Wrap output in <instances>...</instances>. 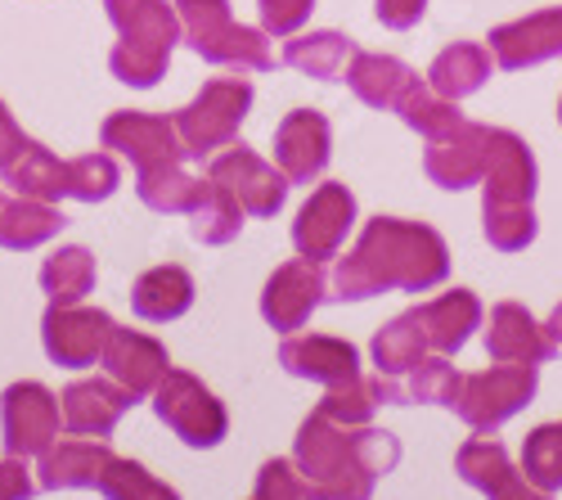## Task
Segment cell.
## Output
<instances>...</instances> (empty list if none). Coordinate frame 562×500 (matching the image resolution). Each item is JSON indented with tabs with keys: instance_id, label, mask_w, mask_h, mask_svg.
<instances>
[{
	"instance_id": "obj_1",
	"label": "cell",
	"mask_w": 562,
	"mask_h": 500,
	"mask_svg": "<svg viewBox=\"0 0 562 500\" xmlns=\"http://www.w3.org/2000/svg\"><path fill=\"white\" fill-rule=\"evenodd\" d=\"M446 276H450V253L432 225L373 216L360 231V244L334 266V298L360 302L383 289L428 293Z\"/></svg>"
},
{
	"instance_id": "obj_2",
	"label": "cell",
	"mask_w": 562,
	"mask_h": 500,
	"mask_svg": "<svg viewBox=\"0 0 562 500\" xmlns=\"http://www.w3.org/2000/svg\"><path fill=\"white\" fill-rule=\"evenodd\" d=\"M401 446L383 429H351L329 415H311L297 433V469L311 487V500H369L373 482L392 474Z\"/></svg>"
},
{
	"instance_id": "obj_3",
	"label": "cell",
	"mask_w": 562,
	"mask_h": 500,
	"mask_svg": "<svg viewBox=\"0 0 562 500\" xmlns=\"http://www.w3.org/2000/svg\"><path fill=\"white\" fill-rule=\"evenodd\" d=\"M486 240L499 253H518L536 240V158L513 131H491L486 141Z\"/></svg>"
},
{
	"instance_id": "obj_4",
	"label": "cell",
	"mask_w": 562,
	"mask_h": 500,
	"mask_svg": "<svg viewBox=\"0 0 562 500\" xmlns=\"http://www.w3.org/2000/svg\"><path fill=\"white\" fill-rule=\"evenodd\" d=\"M104 10L122 36L109 55L113 77L126 86H139V90L158 86V77L171 64L176 41L184 36L180 14L167 5V0H109Z\"/></svg>"
},
{
	"instance_id": "obj_5",
	"label": "cell",
	"mask_w": 562,
	"mask_h": 500,
	"mask_svg": "<svg viewBox=\"0 0 562 500\" xmlns=\"http://www.w3.org/2000/svg\"><path fill=\"white\" fill-rule=\"evenodd\" d=\"M176 14H180V32L190 41V51L203 55L207 64L239 68V73L274 68L266 32L234 23L229 0H176Z\"/></svg>"
},
{
	"instance_id": "obj_6",
	"label": "cell",
	"mask_w": 562,
	"mask_h": 500,
	"mask_svg": "<svg viewBox=\"0 0 562 500\" xmlns=\"http://www.w3.org/2000/svg\"><path fill=\"white\" fill-rule=\"evenodd\" d=\"M248 109H252V81L248 77H212L199 96L171 118L180 131L184 154L207 158L212 149L234 145Z\"/></svg>"
},
{
	"instance_id": "obj_7",
	"label": "cell",
	"mask_w": 562,
	"mask_h": 500,
	"mask_svg": "<svg viewBox=\"0 0 562 500\" xmlns=\"http://www.w3.org/2000/svg\"><path fill=\"white\" fill-rule=\"evenodd\" d=\"M536 397V366H491L482 375H459L450 411L477 433H495Z\"/></svg>"
},
{
	"instance_id": "obj_8",
	"label": "cell",
	"mask_w": 562,
	"mask_h": 500,
	"mask_svg": "<svg viewBox=\"0 0 562 500\" xmlns=\"http://www.w3.org/2000/svg\"><path fill=\"white\" fill-rule=\"evenodd\" d=\"M154 411L184 446H216L225 437V429H229L225 405L184 370H167L162 375V384L154 388Z\"/></svg>"
},
{
	"instance_id": "obj_9",
	"label": "cell",
	"mask_w": 562,
	"mask_h": 500,
	"mask_svg": "<svg viewBox=\"0 0 562 500\" xmlns=\"http://www.w3.org/2000/svg\"><path fill=\"white\" fill-rule=\"evenodd\" d=\"M59 397L36 384V379H23V384H10L5 397H0V429H5V451L19 460H41L45 451L59 442Z\"/></svg>"
},
{
	"instance_id": "obj_10",
	"label": "cell",
	"mask_w": 562,
	"mask_h": 500,
	"mask_svg": "<svg viewBox=\"0 0 562 500\" xmlns=\"http://www.w3.org/2000/svg\"><path fill=\"white\" fill-rule=\"evenodd\" d=\"M109 334H113V315L100 311V307H59L50 302L41 315V343H45V356L55 360L64 370H86L95 366L109 347Z\"/></svg>"
},
{
	"instance_id": "obj_11",
	"label": "cell",
	"mask_w": 562,
	"mask_h": 500,
	"mask_svg": "<svg viewBox=\"0 0 562 500\" xmlns=\"http://www.w3.org/2000/svg\"><path fill=\"white\" fill-rule=\"evenodd\" d=\"M207 176L239 199L248 216H274L289 199V176L244 145H225V154H212Z\"/></svg>"
},
{
	"instance_id": "obj_12",
	"label": "cell",
	"mask_w": 562,
	"mask_h": 500,
	"mask_svg": "<svg viewBox=\"0 0 562 500\" xmlns=\"http://www.w3.org/2000/svg\"><path fill=\"white\" fill-rule=\"evenodd\" d=\"M100 141L104 149H117L135 163V171H154V167H167V163H184L180 145V131L171 118H158V113H109L104 126H100Z\"/></svg>"
},
{
	"instance_id": "obj_13",
	"label": "cell",
	"mask_w": 562,
	"mask_h": 500,
	"mask_svg": "<svg viewBox=\"0 0 562 500\" xmlns=\"http://www.w3.org/2000/svg\"><path fill=\"white\" fill-rule=\"evenodd\" d=\"M351 221H356V195L347 186H338V180H329V186H319L302 203V212L293 221V244L311 262L338 257V248L347 244Z\"/></svg>"
},
{
	"instance_id": "obj_14",
	"label": "cell",
	"mask_w": 562,
	"mask_h": 500,
	"mask_svg": "<svg viewBox=\"0 0 562 500\" xmlns=\"http://www.w3.org/2000/svg\"><path fill=\"white\" fill-rule=\"evenodd\" d=\"M324 293H329V280H324L319 262H311V257L284 262L261 293V315L279 334H293L311 321V311L324 302Z\"/></svg>"
},
{
	"instance_id": "obj_15",
	"label": "cell",
	"mask_w": 562,
	"mask_h": 500,
	"mask_svg": "<svg viewBox=\"0 0 562 500\" xmlns=\"http://www.w3.org/2000/svg\"><path fill=\"white\" fill-rule=\"evenodd\" d=\"M329 145H334L329 118L315 109H293L274 131V167L289 176V186H311L329 167Z\"/></svg>"
},
{
	"instance_id": "obj_16",
	"label": "cell",
	"mask_w": 562,
	"mask_h": 500,
	"mask_svg": "<svg viewBox=\"0 0 562 500\" xmlns=\"http://www.w3.org/2000/svg\"><path fill=\"white\" fill-rule=\"evenodd\" d=\"M486 141H491V126L459 122L446 135H437V141H428L424 171L441 190H468L473 180L486 176Z\"/></svg>"
},
{
	"instance_id": "obj_17",
	"label": "cell",
	"mask_w": 562,
	"mask_h": 500,
	"mask_svg": "<svg viewBox=\"0 0 562 500\" xmlns=\"http://www.w3.org/2000/svg\"><path fill=\"white\" fill-rule=\"evenodd\" d=\"M279 366L297 379H315L324 388H342L360 379V356L351 343L329 334H289L279 343Z\"/></svg>"
},
{
	"instance_id": "obj_18",
	"label": "cell",
	"mask_w": 562,
	"mask_h": 500,
	"mask_svg": "<svg viewBox=\"0 0 562 500\" xmlns=\"http://www.w3.org/2000/svg\"><path fill=\"white\" fill-rule=\"evenodd\" d=\"M131 405H135V397L117 379H77L59 397V411H64L68 433L100 437V442L117 429V420L131 411Z\"/></svg>"
},
{
	"instance_id": "obj_19",
	"label": "cell",
	"mask_w": 562,
	"mask_h": 500,
	"mask_svg": "<svg viewBox=\"0 0 562 500\" xmlns=\"http://www.w3.org/2000/svg\"><path fill=\"white\" fill-rule=\"evenodd\" d=\"M486 51L495 55V64L504 73H518V68H536L544 59H558L562 55V10H540V14H527L518 23L495 27Z\"/></svg>"
},
{
	"instance_id": "obj_20",
	"label": "cell",
	"mask_w": 562,
	"mask_h": 500,
	"mask_svg": "<svg viewBox=\"0 0 562 500\" xmlns=\"http://www.w3.org/2000/svg\"><path fill=\"white\" fill-rule=\"evenodd\" d=\"M104 370L109 379H117L135 401L139 397H154V388L162 384V375L171 370V360H167V347L149 334H139V330H117L109 334V347H104Z\"/></svg>"
},
{
	"instance_id": "obj_21",
	"label": "cell",
	"mask_w": 562,
	"mask_h": 500,
	"mask_svg": "<svg viewBox=\"0 0 562 500\" xmlns=\"http://www.w3.org/2000/svg\"><path fill=\"white\" fill-rule=\"evenodd\" d=\"M454 469L463 482H473L477 491H486L491 500H549V491L531 487L527 474H518L508 465V451L495 437H473L459 446Z\"/></svg>"
},
{
	"instance_id": "obj_22",
	"label": "cell",
	"mask_w": 562,
	"mask_h": 500,
	"mask_svg": "<svg viewBox=\"0 0 562 500\" xmlns=\"http://www.w3.org/2000/svg\"><path fill=\"white\" fill-rule=\"evenodd\" d=\"M113 465V451L100 437H68L55 442L36 465V487L45 491H77V487H100L104 469Z\"/></svg>"
},
{
	"instance_id": "obj_23",
	"label": "cell",
	"mask_w": 562,
	"mask_h": 500,
	"mask_svg": "<svg viewBox=\"0 0 562 500\" xmlns=\"http://www.w3.org/2000/svg\"><path fill=\"white\" fill-rule=\"evenodd\" d=\"M486 352L504 366H540L558 352V343L549 338V330H540L527 307L518 302H499L491 311V330H486Z\"/></svg>"
},
{
	"instance_id": "obj_24",
	"label": "cell",
	"mask_w": 562,
	"mask_h": 500,
	"mask_svg": "<svg viewBox=\"0 0 562 500\" xmlns=\"http://www.w3.org/2000/svg\"><path fill=\"white\" fill-rule=\"evenodd\" d=\"M131 307L139 321H154V325H167V321H180L184 311L194 307V280L184 266H154L145 276L135 280L131 289Z\"/></svg>"
},
{
	"instance_id": "obj_25",
	"label": "cell",
	"mask_w": 562,
	"mask_h": 500,
	"mask_svg": "<svg viewBox=\"0 0 562 500\" xmlns=\"http://www.w3.org/2000/svg\"><path fill=\"white\" fill-rule=\"evenodd\" d=\"M64 225H68V216L45 199H27V195L0 199V248H19V253L41 248V244H50Z\"/></svg>"
},
{
	"instance_id": "obj_26",
	"label": "cell",
	"mask_w": 562,
	"mask_h": 500,
	"mask_svg": "<svg viewBox=\"0 0 562 500\" xmlns=\"http://www.w3.org/2000/svg\"><path fill=\"white\" fill-rule=\"evenodd\" d=\"M418 321H424L428 343H432L437 356H454L468 343V334L482 325V302L468 289H450V293L418 307Z\"/></svg>"
},
{
	"instance_id": "obj_27",
	"label": "cell",
	"mask_w": 562,
	"mask_h": 500,
	"mask_svg": "<svg viewBox=\"0 0 562 500\" xmlns=\"http://www.w3.org/2000/svg\"><path fill=\"white\" fill-rule=\"evenodd\" d=\"M0 176H5V186H10L14 195L45 199V203L68 199V158H55L50 149L36 145V141H27V145L10 158V167L0 171Z\"/></svg>"
},
{
	"instance_id": "obj_28",
	"label": "cell",
	"mask_w": 562,
	"mask_h": 500,
	"mask_svg": "<svg viewBox=\"0 0 562 500\" xmlns=\"http://www.w3.org/2000/svg\"><path fill=\"white\" fill-rule=\"evenodd\" d=\"M491 77V51L477 41H454L446 45V51L432 59L428 68V86L437 90V96L446 100H463V96H473V90H482V81Z\"/></svg>"
},
{
	"instance_id": "obj_29",
	"label": "cell",
	"mask_w": 562,
	"mask_h": 500,
	"mask_svg": "<svg viewBox=\"0 0 562 500\" xmlns=\"http://www.w3.org/2000/svg\"><path fill=\"white\" fill-rule=\"evenodd\" d=\"M207 186H212V180L184 171V163H167V167H154V171L135 176L139 203L154 208V212H184V216H190L207 199Z\"/></svg>"
},
{
	"instance_id": "obj_30",
	"label": "cell",
	"mask_w": 562,
	"mask_h": 500,
	"mask_svg": "<svg viewBox=\"0 0 562 500\" xmlns=\"http://www.w3.org/2000/svg\"><path fill=\"white\" fill-rule=\"evenodd\" d=\"M356 55H360L356 41L342 32H311V36H293L284 45V64L306 77H319V81H347V68Z\"/></svg>"
},
{
	"instance_id": "obj_31",
	"label": "cell",
	"mask_w": 562,
	"mask_h": 500,
	"mask_svg": "<svg viewBox=\"0 0 562 500\" xmlns=\"http://www.w3.org/2000/svg\"><path fill=\"white\" fill-rule=\"evenodd\" d=\"M418 77L401 64V59H392V55H356L351 59V68H347V86L356 90V96L369 104V109H396L401 104V96L414 86Z\"/></svg>"
},
{
	"instance_id": "obj_32",
	"label": "cell",
	"mask_w": 562,
	"mask_h": 500,
	"mask_svg": "<svg viewBox=\"0 0 562 500\" xmlns=\"http://www.w3.org/2000/svg\"><path fill=\"white\" fill-rule=\"evenodd\" d=\"M428 356H437V352L428 343L424 321H418V307L396 315V321L379 338H373V366H379V375H392V379L409 375L418 360H428Z\"/></svg>"
},
{
	"instance_id": "obj_33",
	"label": "cell",
	"mask_w": 562,
	"mask_h": 500,
	"mask_svg": "<svg viewBox=\"0 0 562 500\" xmlns=\"http://www.w3.org/2000/svg\"><path fill=\"white\" fill-rule=\"evenodd\" d=\"M95 276H100V270H95V253L81 248V244H68V248L45 257L41 289H45V298H50V302L72 307V302H81L90 289H95Z\"/></svg>"
},
{
	"instance_id": "obj_34",
	"label": "cell",
	"mask_w": 562,
	"mask_h": 500,
	"mask_svg": "<svg viewBox=\"0 0 562 500\" xmlns=\"http://www.w3.org/2000/svg\"><path fill=\"white\" fill-rule=\"evenodd\" d=\"M212 180V176H207ZM244 203L239 199H234L225 186H216V180H212V186H207V199L190 212V235L199 240V244H229L234 235H239L244 231Z\"/></svg>"
},
{
	"instance_id": "obj_35",
	"label": "cell",
	"mask_w": 562,
	"mask_h": 500,
	"mask_svg": "<svg viewBox=\"0 0 562 500\" xmlns=\"http://www.w3.org/2000/svg\"><path fill=\"white\" fill-rule=\"evenodd\" d=\"M396 113L405 118V126H414L424 141H437V135H446L450 126H459L463 122V113H459V104L454 100H446V96H437V90L428 86V81H414L405 96H401V104H396Z\"/></svg>"
},
{
	"instance_id": "obj_36",
	"label": "cell",
	"mask_w": 562,
	"mask_h": 500,
	"mask_svg": "<svg viewBox=\"0 0 562 500\" xmlns=\"http://www.w3.org/2000/svg\"><path fill=\"white\" fill-rule=\"evenodd\" d=\"M522 474L540 491L562 487V424H540L522 446Z\"/></svg>"
},
{
	"instance_id": "obj_37",
	"label": "cell",
	"mask_w": 562,
	"mask_h": 500,
	"mask_svg": "<svg viewBox=\"0 0 562 500\" xmlns=\"http://www.w3.org/2000/svg\"><path fill=\"white\" fill-rule=\"evenodd\" d=\"M95 491H104L109 500H180V496H176V487L158 482L145 465L122 460V456H113V465L104 469V478H100V487H95Z\"/></svg>"
},
{
	"instance_id": "obj_38",
	"label": "cell",
	"mask_w": 562,
	"mask_h": 500,
	"mask_svg": "<svg viewBox=\"0 0 562 500\" xmlns=\"http://www.w3.org/2000/svg\"><path fill=\"white\" fill-rule=\"evenodd\" d=\"M117 180H122V171L109 154L68 158V199H77V203H104L117 190Z\"/></svg>"
},
{
	"instance_id": "obj_39",
	"label": "cell",
	"mask_w": 562,
	"mask_h": 500,
	"mask_svg": "<svg viewBox=\"0 0 562 500\" xmlns=\"http://www.w3.org/2000/svg\"><path fill=\"white\" fill-rule=\"evenodd\" d=\"M373 405H379V388H373V379L360 375V379H351V384H342V388H329V392H324L319 415H329V420H338V424L360 429V424H369Z\"/></svg>"
},
{
	"instance_id": "obj_40",
	"label": "cell",
	"mask_w": 562,
	"mask_h": 500,
	"mask_svg": "<svg viewBox=\"0 0 562 500\" xmlns=\"http://www.w3.org/2000/svg\"><path fill=\"white\" fill-rule=\"evenodd\" d=\"M252 500H311V487H306L302 474H293L289 460H270L257 478Z\"/></svg>"
},
{
	"instance_id": "obj_41",
	"label": "cell",
	"mask_w": 562,
	"mask_h": 500,
	"mask_svg": "<svg viewBox=\"0 0 562 500\" xmlns=\"http://www.w3.org/2000/svg\"><path fill=\"white\" fill-rule=\"evenodd\" d=\"M315 10V0H261V27L270 36H293Z\"/></svg>"
},
{
	"instance_id": "obj_42",
	"label": "cell",
	"mask_w": 562,
	"mask_h": 500,
	"mask_svg": "<svg viewBox=\"0 0 562 500\" xmlns=\"http://www.w3.org/2000/svg\"><path fill=\"white\" fill-rule=\"evenodd\" d=\"M32 496H36V478L19 456H5L0 460V500H32Z\"/></svg>"
},
{
	"instance_id": "obj_43",
	"label": "cell",
	"mask_w": 562,
	"mask_h": 500,
	"mask_svg": "<svg viewBox=\"0 0 562 500\" xmlns=\"http://www.w3.org/2000/svg\"><path fill=\"white\" fill-rule=\"evenodd\" d=\"M424 10H428V0H379V23L392 32H405L424 19Z\"/></svg>"
},
{
	"instance_id": "obj_44",
	"label": "cell",
	"mask_w": 562,
	"mask_h": 500,
	"mask_svg": "<svg viewBox=\"0 0 562 500\" xmlns=\"http://www.w3.org/2000/svg\"><path fill=\"white\" fill-rule=\"evenodd\" d=\"M23 145H27V135H23V131H19V122L10 118L5 100H0V171L10 167V158H14Z\"/></svg>"
},
{
	"instance_id": "obj_45",
	"label": "cell",
	"mask_w": 562,
	"mask_h": 500,
	"mask_svg": "<svg viewBox=\"0 0 562 500\" xmlns=\"http://www.w3.org/2000/svg\"><path fill=\"white\" fill-rule=\"evenodd\" d=\"M544 330H549V338H553V343L562 347V307H558V311L549 315V325H544Z\"/></svg>"
},
{
	"instance_id": "obj_46",
	"label": "cell",
	"mask_w": 562,
	"mask_h": 500,
	"mask_svg": "<svg viewBox=\"0 0 562 500\" xmlns=\"http://www.w3.org/2000/svg\"><path fill=\"white\" fill-rule=\"evenodd\" d=\"M558 118H562V104H558Z\"/></svg>"
},
{
	"instance_id": "obj_47",
	"label": "cell",
	"mask_w": 562,
	"mask_h": 500,
	"mask_svg": "<svg viewBox=\"0 0 562 500\" xmlns=\"http://www.w3.org/2000/svg\"><path fill=\"white\" fill-rule=\"evenodd\" d=\"M0 199H5V195H0Z\"/></svg>"
}]
</instances>
